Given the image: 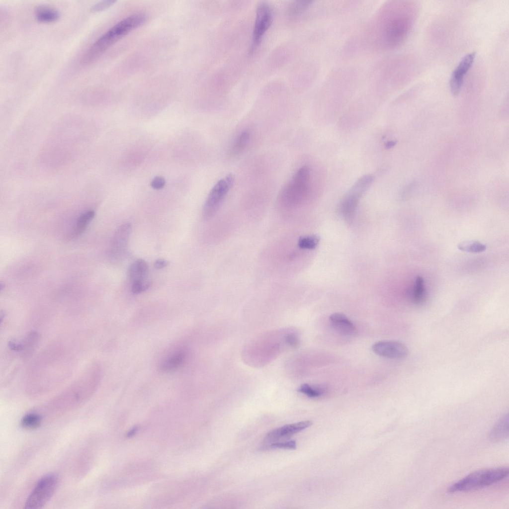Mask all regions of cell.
<instances>
[{
  "instance_id": "4fadbf2b",
  "label": "cell",
  "mask_w": 509,
  "mask_h": 509,
  "mask_svg": "<svg viewBox=\"0 0 509 509\" xmlns=\"http://www.w3.org/2000/svg\"><path fill=\"white\" fill-rule=\"evenodd\" d=\"M185 358L186 352L183 349L175 350L162 360L160 365V369L163 372L174 370L184 363Z\"/></svg>"
},
{
  "instance_id": "cb8c5ba5",
  "label": "cell",
  "mask_w": 509,
  "mask_h": 509,
  "mask_svg": "<svg viewBox=\"0 0 509 509\" xmlns=\"http://www.w3.org/2000/svg\"><path fill=\"white\" fill-rule=\"evenodd\" d=\"M319 239V237L316 235L302 236L299 238L298 245L301 249L313 250L318 245Z\"/></svg>"
},
{
  "instance_id": "6da1fadb",
  "label": "cell",
  "mask_w": 509,
  "mask_h": 509,
  "mask_svg": "<svg viewBox=\"0 0 509 509\" xmlns=\"http://www.w3.org/2000/svg\"><path fill=\"white\" fill-rule=\"evenodd\" d=\"M417 17L415 3L388 1L382 4L347 46L349 55L386 52L400 46L407 39Z\"/></svg>"
},
{
  "instance_id": "ba28073f",
  "label": "cell",
  "mask_w": 509,
  "mask_h": 509,
  "mask_svg": "<svg viewBox=\"0 0 509 509\" xmlns=\"http://www.w3.org/2000/svg\"><path fill=\"white\" fill-rule=\"evenodd\" d=\"M476 53L474 52L467 54L460 60L452 73L449 86L451 93L456 95L460 92L465 75L471 68L474 62Z\"/></svg>"
},
{
  "instance_id": "4316f807",
  "label": "cell",
  "mask_w": 509,
  "mask_h": 509,
  "mask_svg": "<svg viewBox=\"0 0 509 509\" xmlns=\"http://www.w3.org/2000/svg\"><path fill=\"white\" fill-rule=\"evenodd\" d=\"M115 2L116 1L114 0H103L99 1L94 4L90 8V11L93 12L101 11L108 8L113 5Z\"/></svg>"
},
{
  "instance_id": "52a82bcc",
  "label": "cell",
  "mask_w": 509,
  "mask_h": 509,
  "mask_svg": "<svg viewBox=\"0 0 509 509\" xmlns=\"http://www.w3.org/2000/svg\"><path fill=\"white\" fill-rule=\"evenodd\" d=\"M273 16L272 8L267 3L261 2L258 4L253 32L252 50L255 48L261 41L272 23Z\"/></svg>"
},
{
  "instance_id": "ac0fdd59",
  "label": "cell",
  "mask_w": 509,
  "mask_h": 509,
  "mask_svg": "<svg viewBox=\"0 0 509 509\" xmlns=\"http://www.w3.org/2000/svg\"><path fill=\"white\" fill-rule=\"evenodd\" d=\"M251 133L249 130H246L240 133L230 148V154L236 156L243 152L249 143Z\"/></svg>"
},
{
  "instance_id": "d4e9b609",
  "label": "cell",
  "mask_w": 509,
  "mask_h": 509,
  "mask_svg": "<svg viewBox=\"0 0 509 509\" xmlns=\"http://www.w3.org/2000/svg\"><path fill=\"white\" fill-rule=\"evenodd\" d=\"M298 391L310 398L318 397L323 394V391L321 390L314 388L307 384L302 385L299 387Z\"/></svg>"
},
{
  "instance_id": "9c48e42d",
  "label": "cell",
  "mask_w": 509,
  "mask_h": 509,
  "mask_svg": "<svg viewBox=\"0 0 509 509\" xmlns=\"http://www.w3.org/2000/svg\"><path fill=\"white\" fill-rule=\"evenodd\" d=\"M132 230L130 223L121 225L114 233L110 243L109 255L112 259L120 258L126 250Z\"/></svg>"
},
{
  "instance_id": "8992f818",
  "label": "cell",
  "mask_w": 509,
  "mask_h": 509,
  "mask_svg": "<svg viewBox=\"0 0 509 509\" xmlns=\"http://www.w3.org/2000/svg\"><path fill=\"white\" fill-rule=\"evenodd\" d=\"M234 182V176L229 174L220 179L210 191L203 209V216L206 219L211 218L217 211Z\"/></svg>"
},
{
  "instance_id": "9a60e30c",
  "label": "cell",
  "mask_w": 509,
  "mask_h": 509,
  "mask_svg": "<svg viewBox=\"0 0 509 509\" xmlns=\"http://www.w3.org/2000/svg\"><path fill=\"white\" fill-rule=\"evenodd\" d=\"M95 215L92 210H89L82 213L77 218L74 227L70 232L69 238L74 239L78 238L86 229Z\"/></svg>"
},
{
  "instance_id": "f1b7e54d",
  "label": "cell",
  "mask_w": 509,
  "mask_h": 509,
  "mask_svg": "<svg viewBox=\"0 0 509 509\" xmlns=\"http://www.w3.org/2000/svg\"><path fill=\"white\" fill-rule=\"evenodd\" d=\"M169 264V262L166 259L159 258L157 259L154 264L155 268L160 269L166 267Z\"/></svg>"
},
{
  "instance_id": "5bb4252c",
  "label": "cell",
  "mask_w": 509,
  "mask_h": 509,
  "mask_svg": "<svg viewBox=\"0 0 509 509\" xmlns=\"http://www.w3.org/2000/svg\"><path fill=\"white\" fill-rule=\"evenodd\" d=\"M490 439L495 442L503 441L509 437V415H504L493 426L489 432Z\"/></svg>"
},
{
  "instance_id": "f546056e",
  "label": "cell",
  "mask_w": 509,
  "mask_h": 509,
  "mask_svg": "<svg viewBox=\"0 0 509 509\" xmlns=\"http://www.w3.org/2000/svg\"><path fill=\"white\" fill-rule=\"evenodd\" d=\"M397 144V141L395 140H391L386 142L385 144V148L386 149H389L394 147Z\"/></svg>"
},
{
  "instance_id": "2e32d148",
  "label": "cell",
  "mask_w": 509,
  "mask_h": 509,
  "mask_svg": "<svg viewBox=\"0 0 509 509\" xmlns=\"http://www.w3.org/2000/svg\"><path fill=\"white\" fill-rule=\"evenodd\" d=\"M148 271L147 262L142 259L133 262L128 269V276L132 282L145 279Z\"/></svg>"
},
{
  "instance_id": "484cf974",
  "label": "cell",
  "mask_w": 509,
  "mask_h": 509,
  "mask_svg": "<svg viewBox=\"0 0 509 509\" xmlns=\"http://www.w3.org/2000/svg\"><path fill=\"white\" fill-rule=\"evenodd\" d=\"M151 282L146 279L132 282L131 291L134 294H139L147 290L151 286Z\"/></svg>"
},
{
  "instance_id": "ffe728a7",
  "label": "cell",
  "mask_w": 509,
  "mask_h": 509,
  "mask_svg": "<svg viewBox=\"0 0 509 509\" xmlns=\"http://www.w3.org/2000/svg\"><path fill=\"white\" fill-rule=\"evenodd\" d=\"M425 297L426 291L424 279L422 277L418 276L416 277L413 292V300L416 304H421L425 300Z\"/></svg>"
},
{
  "instance_id": "7a4b0ae2",
  "label": "cell",
  "mask_w": 509,
  "mask_h": 509,
  "mask_svg": "<svg viewBox=\"0 0 509 509\" xmlns=\"http://www.w3.org/2000/svg\"><path fill=\"white\" fill-rule=\"evenodd\" d=\"M146 19L144 14L138 13L116 23L89 47L83 57L82 62L87 64L93 62L122 38L142 25Z\"/></svg>"
},
{
  "instance_id": "44dd1931",
  "label": "cell",
  "mask_w": 509,
  "mask_h": 509,
  "mask_svg": "<svg viewBox=\"0 0 509 509\" xmlns=\"http://www.w3.org/2000/svg\"><path fill=\"white\" fill-rule=\"evenodd\" d=\"M458 248L464 252L478 253L485 251L486 246L478 241H470L460 243Z\"/></svg>"
},
{
  "instance_id": "d6986e66",
  "label": "cell",
  "mask_w": 509,
  "mask_h": 509,
  "mask_svg": "<svg viewBox=\"0 0 509 509\" xmlns=\"http://www.w3.org/2000/svg\"><path fill=\"white\" fill-rule=\"evenodd\" d=\"M313 3L310 0L294 1L288 6V13L293 16L301 15L312 6Z\"/></svg>"
},
{
  "instance_id": "7402d4cb",
  "label": "cell",
  "mask_w": 509,
  "mask_h": 509,
  "mask_svg": "<svg viewBox=\"0 0 509 509\" xmlns=\"http://www.w3.org/2000/svg\"><path fill=\"white\" fill-rule=\"evenodd\" d=\"M42 417L36 413H29L25 415L21 421L22 427L27 429H34L40 426Z\"/></svg>"
},
{
  "instance_id": "5b68a950",
  "label": "cell",
  "mask_w": 509,
  "mask_h": 509,
  "mask_svg": "<svg viewBox=\"0 0 509 509\" xmlns=\"http://www.w3.org/2000/svg\"><path fill=\"white\" fill-rule=\"evenodd\" d=\"M58 482V477L54 474L46 475L41 478L27 498L24 508L36 509L42 508L55 493Z\"/></svg>"
},
{
  "instance_id": "603a6c76",
  "label": "cell",
  "mask_w": 509,
  "mask_h": 509,
  "mask_svg": "<svg viewBox=\"0 0 509 509\" xmlns=\"http://www.w3.org/2000/svg\"><path fill=\"white\" fill-rule=\"evenodd\" d=\"M296 448V443L294 440L286 441H276L267 443L259 448V449L267 450L272 449L283 448L288 449H295Z\"/></svg>"
},
{
  "instance_id": "277c9868",
  "label": "cell",
  "mask_w": 509,
  "mask_h": 509,
  "mask_svg": "<svg viewBox=\"0 0 509 509\" xmlns=\"http://www.w3.org/2000/svg\"><path fill=\"white\" fill-rule=\"evenodd\" d=\"M310 180V169L307 166L299 169L281 191L279 199L282 205L292 207L302 202L308 194Z\"/></svg>"
},
{
  "instance_id": "83f0119b",
  "label": "cell",
  "mask_w": 509,
  "mask_h": 509,
  "mask_svg": "<svg viewBox=\"0 0 509 509\" xmlns=\"http://www.w3.org/2000/svg\"><path fill=\"white\" fill-rule=\"evenodd\" d=\"M165 179L163 176H157L152 180L151 186L155 189H160L165 186Z\"/></svg>"
},
{
  "instance_id": "e0dca14e",
  "label": "cell",
  "mask_w": 509,
  "mask_h": 509,
  "mask_svg": "<svg viewBox=\"0 0 509 509\" xmlns=\"http://www.w3.org/2000/svg\"><path fill=\"white\" fill-rule=\"evenodd\" d=\"M36 19L39 22L43 23L53 22L59 19V12L51 7L41 6L35 10Z\"/></svg>"
},
{
  "instance_id": "8fae6325",
  "label": "cell",
  "mask_w": 509,
  "mask_h": 509,
  "mask_svg": "<svg viewBox=\"0 0 509 509\" xmlns=\"http://www.w3.org/2000/svg\"><path fill=\"white\" fill-rule=\"evenodd\" d=\"M372 349L376 354L391 359L403 358L409 352L404 344L396 341H379L373 344Z\"/></svg>"
},
{
  "instance_id": "30bf717a",
  "label": "cell",
  "mask_w": 509,
  "mask_h": 509,
  "mask_svg": "<svg viewBox=\"0 0 509 509\" xmlns=\"http://www.w3.org/2000/svg\"><path fill=\"white\" fill-rule=\"evenodd\" d=\"M309 421L287 424L269 431L264 436V442L269 443L287 439L292 435L308 428L312 424Z\"/></svg>"
},
{
  "instance_id": "3957f363",
  "label": "cell",
  "mask_w": 509,
  "mask_h": 509,
  "mask_svg": "<svg viewBox=\"0 0 509 509\" xmlns=\"http://www.w3.org/2000/svg\"><path fill=\"white\" fill-rule=\"evenodd\" d=\"M508 475L509 469L506 467L480 470L459 480L448 490L450 493L477 490L499 483L507 478Z\"/></svg>"
},
{
  "instance_id": "7c38bea8",
  "label": "cell",
  "mask_w": 509,
  "mask_h": 509,
  "mask_svg": "<svg viewBox=\"0 0 509 509\" xmlns=\"http://www.w3.org/2000/svg\"><path fill=\"white\" fill-rule=\"evenodd\" d=\"M329 319L332 327L339 334L345 336H353L356 334L355 327L344 314L334 313Z\"/></svg>"
}]
</instances>
